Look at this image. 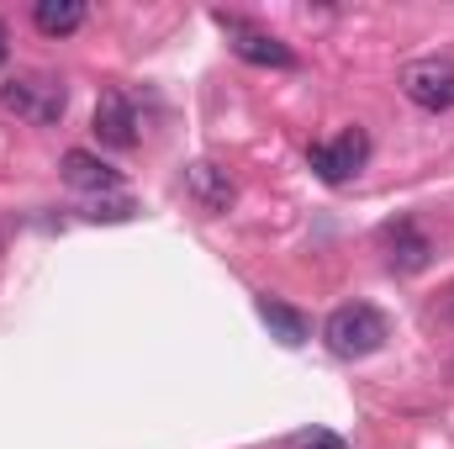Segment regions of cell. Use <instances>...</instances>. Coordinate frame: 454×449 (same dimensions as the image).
I'll list each match as a JSON object with an SVG mask.
<instances>
[{
	"label": "cell",
	"instance_id": "1",
	"mask_svg": "<svg viewBox=\"0 0 454 449\" xmlns=\"http://www.w3.org/2000/svg\"><path fill=\"white\" fill-rule=\"evenodd\" d=\"M386 338H391V323H386V312L370 307V302H348V307H339V312L323 323V343H328L339 359H364V354L386 349Z\"/></svg>",
	"mask_w": 454,
	"mask_h": 449
},
{
	"label": "cell",
	"instance_id": "2",
	"mask_svg": "<svg viewBox=\"0 0 454 449\" xmlns=\"http://www.w3.org/2000/svg\"><path fill=\"white\" fill-rule=\"evenodd\" d=\"M0 106L21 122H37V127H53L64 106H69V85L59 75H16L0 85Z\"/></svg>",
	"mask_w": 454,
	"mask_h": 449
},
{
	"label": "cell",
	"instance_id": "3",
	"mask_svg": "<svg viewBox=\"0 0 454 449\" xmlns=\"http://www.w3.org/2000/svg\"><path fill=\"white\" fill-rule=\"evenodd\" d=\"M217 27L227 32L232 53H238L243 64H259V69H296V48H291L286 37L264 32V27H254V21H243V16H227V11H217Z\"/></svg>",
	"mask_w": 454,
	"mask_h": 449
},
{
	"label": "cell",
	"instance_id": "4",
	"mask_svg": "<svg viewBox=\"0 0 454 449\" xmlns=\"http://www.w3.org/2000/svg\"><path fill=\"white\" fill-rule=\"evenodd\" d=\"M364 159H370V132H364V127H348L333 143H312V148H307V164L317 169L323 185H348V180L364 169Z\"/></svg>",
	"mask_w": 454,
	"mask_h": 449
},
{
	"label": "cell",
	"instance_id": "5",
	"mask_svg": "<svg viewBox=\"0 0 454 449\" xmlns=\"http://www.w3.org/2000/svg\"><path fill=\"white\" fill-rule=\"evenodd\" d=\"M402 96L423 112H454V59H418L402 69Z\"/></svg>",
	"mask_w": 454,
	"mask_h": 449
},
{
	"label": "cell",
	"instance_id": "6",
	"mask_svg": "<svg viewBox=\"0 0 454 449\" xmlns=\"http://www.w3.org/2000/svg\"><path fill=\"white\" fill-rule=\"evenodd\" d=\"M380 248H386V264H391L396 275H418V270H428V259H434V243H428V232L412 223V217H402V223L380 227Z\"/></svg>",
	"mask_w": 454,
	"mask_h": 449
},
{
	"label": "cell",
	"instance_id": "7",
	"mask_svg": "<svg viewBox=\"0 0 454 449\" xmlns=\"http://www.w3.org/2000/svg\"><path fill=\"white\" fill-rule=\"evenodd\" d=\"M96 138L106 148H132L137 143V112H132V101L121 91H106L96 101Z\"/></svg>",
	"mask_w": 454,
	"mask_h": 449
},
{
	"label": "cell",
	"instance_id": "8",
	"mask_svg": "<svg viewBox=\"0 0 454 449\" xmlns=\"http://www.w3.org/2000/svg\"><path fill=\"white\" fill-rule=\"evenodd\" d=\"M59 175H64L74 191H90V196H106V191L121 185V169H112L106 159H96V154H85V148H69L64 164H59Z\"/></svg>",
	"mask_w": 454,
	"mask_h": 449
},
{
	"label": "cell",
	"instance_id": "9",
	"mask_svg": "<svg viewBox=\"0 0 454 449\" xmlns=\"http://www.w3.org/2000/svg\"><path fill=\"white\" fill-rule=\"evenodd\" d=\"M254 312H259V323L280 338L286 349H301L307 334H312L307 312H296V307H291V302H280V296H254Z\"/></svg>",
	"mask_w": 454,
	"mask_h": 449
},
{
	"label": "cell",
	"instance_id": "10",
	"mask_svg": "<svg viewBox=\"0 0 454 449\" xmlns=\"http://www.w3.org/2000/svg\"><path fill=\"white\" fill-rule=\"evenodd\" d=\"M185 185H191V196H196V207H201V212H212V217H217V212H227V207L238 201V191H232V180H227V169H217V164H207V159L185 169Z\"/></svg>",
	"mask_w": 454,
	"mask_h": 449
},
{
	"label": "cell",
	"instance_id": "11",
	"mask_svg": "<svg viewBox=\"0 0 454 449\" xmlns=\"http://www.w3.org/2000/svg\"><path fill=\"white\" fill-rule=\"evenodd\" d=\"M32 27L43 37H69V32L85 27V5L80 0H37L32 5Z\"/></svg>",
	"mask_w": 454,
	"mask_h": 449
},
{
	"label": "cell",
	"instance_id": "12",
	"mask_svg": "<svg viewBox=\"0 0 454 449\" xmlns=\"http://www.w3.org/2000/svg\"><path fill=\"white\" fill-rule=\"evenodd\" d=\"M132 212H137L132 201H96L85 217H90V223H132Z\"/></svg>",
	"mask_w": 454,
	"mask_h": 449
},
{
	"label": "cell",
	"instance_id": "13",
	"mask_svg": "<svg viewBox=\"0 0 454 449\" xmlns=\"http://www.w3.org/2000/svg\"><path fill=\"white\" fill-rule=\"evenodd\" d=\"M301 449H348V445H343L339 434H312V439H307Z\"/></svg>",
	"mask_w": 454,
	"mask_h": 449
},
{
	"label": "cell",
	"instance_id": "14",
	"mask_svg": "<svg viewBox=\"0 0 454 449\" xmlns=\"http://www.w3.org/2000/svg\"><path fill=\"white\" fill-rule=\"evenodd\" d=\"M444 318L454 323V286H450V296H444Z\"/></svg>",
	"mask_w": 454,
	"mask_h": 449
},
{
	"label": "cell",
	"instance_id": "15",
	"mask_svg": "<svg viewBox=\"0 0 454 449\" xmlns=\"http://www.w3.org/2000/svg\"><path fill=\"white\" fill-rule=\"evenodd\" d=\"M0 64H5V27H0Z\"/></svg>",
	"mask_w": 454,
	"mask_h": 449
}]
</instances>
